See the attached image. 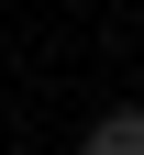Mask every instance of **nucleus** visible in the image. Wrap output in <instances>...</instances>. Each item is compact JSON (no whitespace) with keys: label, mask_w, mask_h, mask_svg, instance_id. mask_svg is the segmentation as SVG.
<instances>
[{"label":"nucleus","mask_w":144,"mask_h":155,"mask_svg":"<svg viewBox=\"0 0 144 155\" xmlns=\"http://www.w3.org/2000/svg\"><path fill=\"white\" fill-rule=\"evenodd\" d=\"M78 155H144V111H100Z\"/></svg>","instance_id":"f257e3e1"}]
</instances>
